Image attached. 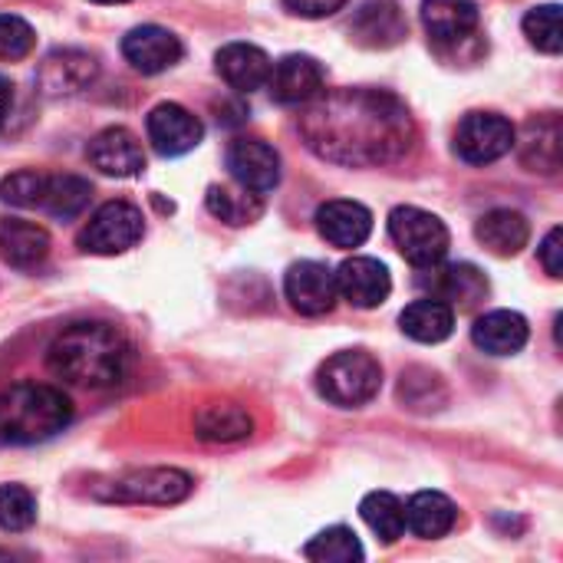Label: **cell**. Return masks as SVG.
Listing matches in <instances>:
<instances>
[{
    "instance_id": "1",
    "label": "cell",
    "mask_w": 563,
    "mask_h": 563,
    "mask_svg": "<svg viewBox=\"0 0 563 563\" xmlns=\"http://www.w3.org/2000/svg\"><path fill=\"white\" fill-rule=\"evenodd\" d=\"M303 135L317 155L340 165H386L416 142L409 109L376 89H343L303 115Z\"/></svg>"
},
{
    "instance_id": "2",
    "label": "cell",
    "mask_w": 563,
    "mask_h": 563,
    "mask_svg": "<svg viewBox=\"0 0 563 563\" xmlns=\"http://www.w3.org/2000/svg\"><path fill=\"white\" fill-rule=\"evenodd\" d=\"M46 363L53 376L82 386V389H109L129 376L132 346L122 330L99 320H82L66 327L46 350Z\"/></svg>"
},
{
    "instance_id": "3",
    "label": "cell",
    "mask_w": 563,
    "mask_h": 563,
    "mask_svg": "<svg viewBox=\"0 0 563 563\" xmlns=\"http://www.w3.org/2000/svg\"><path fill=\"white\" fill-rule=\"evenodd\" d=\"M73 419V402L46 383H20L0 393V445H40Z\"/></svg>"
},
{
    "instance_id": "4",
    "label": "cell",
    "mask_w": 563,
    "mask_h": 563,
    "mask_svg": "<svg viewBox=\"0 0 563 563\" xmlns=\"http://www.w3.org/2000/svg\"><path fill=\"white\" fill-rule=\"evenodd\" d=\"M383 366L366 350H343L330 356L317 373V389L327 402L340 409H360L379 396Z\"/></svg>"
},
{
    "instance_id": "5",
    "label": "cell",
    "mask_w": 563,
    "mask_h": 563,
    "mask_svg": "<svg viewBox=\"0 0 563 563\" xmlns=\"http://www.w3.org/2000/svg\"><path fill=\"white\" fill-rule=\"evenodd\" d=\"M389 234L399 254L416 267H432L449 254V228L432 211L402 205L389 214Z\"/></svg>"
},
{
    "instance_id": "6",
    "label": "cell",
    "mask_w": 563,
    "mask_h": 563,
    "mask_svg": "<svg viewBox=\"0 0 563 563\" xmlns=\"http://www.w3.org/2000/svg\"><path fill=\"white\" fill-rule=\"evenodd\" d=\"M145 234V221L142 211L129 201H106L102 208L92 211V218L82 224L79 231V247L86 254H125L129 247H135Z\"/></svg>"
},
{
    "instance_id": "7",
    "label": "cell",
    "mask_w": 563,
    "mask_h": 563,
    "mask_svg": "<svg viewBox=\"0 0 563 563\" xmlns=\"http://www.w3.org/2000/svg\"><path fill=\"white\" fill-rule=\"evenodd\" d=\"M191 495V478L178 468H142L109 482L99 498L119 505H178Z\"/></svg>"
},
{
    "instance_id": "8",
    "label": "cell",
    "mask_w": 563,
    "mask_h": 563,
    "mask_svg": "<svg viewBox=\"0 0 563 563\" xmlns=\"http://www.w3.org/2000/svg\"><path fill=\"white\" fill-rule=\"evenodd\" d=\"M515 125L498 112H468L455 132V152L468 165H488L515 148Z\"/></svg>"
},
{
    "instance_id": "9",
    "label": "cell",
    "mask_w": 563,
    "mask_h": 563,
    "mask_svg": "<svg viewBox=\"0 0 563 563\" xmlns=\"http://www.w3.org/2000/svg\"><path fill=\"white\" fill-rule=\"evenodd\" d=\"M290 307L303 317H323L336 307V274L320 261H300L284 277Z\"/></svg>"
},
{
    "instance_id": "10",
    "label": "cell",
    "mask_w": 563,
    "mask_h": 563,
    "mask_svg": "<svg viewBox=\"0 0 563 563\" xmlns=\"http://www.w3.org/2000/svg\"><path fill=\"white\" fill-rule=\"evenodd\" d=\"M323 66L307 53H290L271 66L267 89L280 106H307L323 92Z\"/></svg>"
},
{
    "instance_id": "11",
    "label": "cell",
    "mask_w": 563,
    "mask_h": 563,
    "mask_svg": "<svg viewBox=\"0 0 563 563\" xmlns=\"http://www.w3.org/2000/svg\"><path fill=\"white\" fill-rule=\"evenodd\" d=\"M333 274H336V294L356 310H376L393 294V277L386 264H379L376 257H350Z\"/></svg>"
},
{
    "instance_id": "12",
    "label": "cell",
    "mask_w": 563,
    "mask_h": 563,
    "mask_svg": "<svg viewBox=\"0 0 563 563\" xmlns=\"http://www.w3.org/2000/svg\"><path fill=\"white\" fill-rule=\"evenodd\" d=\"M426 274L419 277V287L429 290V297L449 303L452 310L462 307H475L478 300H485L488 294V280L478 267L472 264H432V267H422Z\"/></svg>"
},
{
    "instance_id": "13",
    "label": "cell",
    "mask_w": 563,
    "mask_h": 563,
    "mask_svg": "<svg viewBox=\"0 0 563 563\" xmlns=\"http://www.w3.org/2000/svg\"><path fill=\"white\" fill-rule=\"evenodd\" d=\"M228 168L238 185H244L257 195L274 191L280 181V155L264 139H247V135L234 139L228 145Z\"/></svg>"
},
{
    "instance_id": "14",
    "label": "cell",
    "mask_w": 563,
    "mask_h": 563,
    "mask_svg": "<svg viewBox=\"0 0 563 563\" xmlns=\"http://www.w3.org/2000/svg\"><path fill=\"white\" fill-rule=\"evenodd\" d=\"M205 135V125L198 115H191L178 102H162L148 112V142L155 145L158 155L175 158L191 152Z\"/></svg>"
},
{
    "instance_id": "15",
    "label": "cell",
    "mask_w": 563,
    "mask_h": 563,
    "mask_svg": "<svg viewBox=\"0 0 563 563\" xmlns=\"http://www.w3.org/2000/svg\"><path fill=\"white\" fill-rule=\"evenodd\" d=\"M86 158L92 168H99L102 175H112V178H132L145 168L142 142L122 125H112V129H102L99 135H92Z\"/></svg>"
},
{
    "instance_id": "16",
    "label": "cell",
    "mask_w": 563,
    "mask_h": 563,
    "mask_svg": "<svg viewBox=\"0 0 563 563\" xmlns=\"http://www.w3.org/2000/svg\"><path fill=\"white\" fill-rule=\"evenodd\" d=\"M99 76V63L96 56L82 53V49H53L43 63H40V89L46 96H76L82 89L92 86V79Z\"/></svg>"
},
{
    "instance_id": "17",
    "label": "cell",
    "mask_w": 563,
    "mask_h": 563,
    "mask_svg": "<svg viewBox=\"0 0 563 563\" xmlns=\"http://www.w3.org/2000/svg\"><path fill=\"white\" fill-rule=\"evenodd\" d=\"M122 53L132 63V69L155 76V73H165L168 66H175L181 59V40L172 30L148 23V26H135L122 40Z\"/></svg>"
},
{
    "instance_id": "18",
    "label": "cell",
    "mask_w": 563,
    "mask_h": 563,
    "mask_svg": "<svg viewBox=\"0 0 563 563\" xmlns=\"http://www.w3.org/2000/svg\"><path fill=\"white\" fill-rule=\"evenodd\" d=\"M350 33L360 46L386 49V46H396L409 33V23L396 0H369L350 20Z\"/></svg>"
},
{
    "instance_id": "19",
    "label": "cell",
    "mask_w": 563,
    "mask_h": 563,
    "mask_svg": "<svg viewBox=\"0 0 563 563\" xmlns=\"http://www.w3.org/2000/svg\"><path fill=\"white\" fill-rule=\"evenodd\" d=\"M317 231L333 247H360L373 234V214L360 201H327L317 208Z\"/></svg>"
},
{
    "instance_id": "20",
    "label": "cell",
    "mask_w": 563,
    "mask_h": 563,
    "mask_svg": "<svg viewBox=\"0 0 563 563\" xmlns=\"http://www.w3.org/2000/svg\"><path fill=\"white\" fill-rule=\"evenodd\" d=\"M218 73L221 79L238 89V92H254V89H264L267 86V76H271V56L254 46V43H228L218 49Z\"/></svg>"
},
{
    "instance_id": "21",
    "label": "cell",
    "mask_w": 563,
    "mask_h": 563,
    "mask_svg": "<svg viewBox=\"0 0 563 563\" xmlns=\"http://www.w3.org/2000/svg\"><path fill=\"white\" fill-rule=\"evenodd\" d=\"M472 340L492 356H515L528 343V320L515 310H492L475 320Z\"/></svg>"
},
{
    "instance_id": "22",
    "label": "cell",
    "mask_w": 563,
    "mask_h": 563,
    "mask_svg": "<svg viewBox=\"0 0 563 563\" xmlns=\"http://www.w3.org/2000/svg\"><path fill=\"white\" fill-rule=\"evenodd\" d=\"M49 254V234L20 218H0V257L20 271H33Z\"/></svg>"
},
{
    "instance_id": "23",
    "label": "cell",
    "mask_w": 563,
    "mask_h": 563,
    "mask_svg": "<svg viewBox=\"0 0 563 563\" xmlns=\"http://www.w3.org/2000/svg\"><path fill=\"white\" fill-rule=\"evenodd\" d=\"M422 23L435 43H462L478 26L475 0H422Z\"/></svg>"
},
{
    "instance_id": "24",
    "label": "cell",
    "mask_w": 563,
    "mask_h": 563,
    "mask_svg": "<svg viewBox=\"0 0 563 563\" xmlns=\"http://www.w3.org/2000/svg\"><path fill=\"white\" fill-rule=\"evenodd\" d=\"M478 241L498 254V257H515L525 251L528 238H531V228H528V218L521 211H511V208H495L488 211L478 228H475Z\"/></svg>"
},
{
    "instance_id": "25",
    "label": "cell",
    "mask_w": 563,
    "mask_h": 563,
    "mask_svg": "<svg viewBox=\"0 0 563 563\" xmlns=\"http://www.w3.org/2000/svg\"><path fill=\"white\" fill-rule=\"evenodd\" d=\"M251 429H254V419L234 402H208L195 416V435L214 445L241 442L251 435Z\"/></svg>"
},
{
    "instance_id": "26",
    "label": "cell",
    "mask_w": 563,
    "mask_h": 563,
    "mask_svg": "<svg viewBox=\"0 0 563 563\" xmlns=\"http://www.w3.org/2000/svg\"><path fill=\"white\" fill-rule=\"evenodd\" d=\"M459 521V508L442 492H419L406 508V528L426 541L445 538Z\"/></svg>"
},
{
    "instance_id": "27",
    "label": "cell",
    "mask_w": 563,
    "mask_h": 563,
    "mask_svg": "<svg viewBox=\"0 0 563 563\" xmlns=\"http://www.w3.org/2000/svg\"><path fill=\"white\" fill-rule=\"evenodd\" d=\"M399 323H402V333L416 343H442L455 330V310L435 297H426V300L409 303Z\"/></svg>"
},
{
    "instance_id": "28",
    "label": "cell",
    "mask_w": 563,
    "mask_h": 563,
    "mask_svg": "<svg viewBox=\"0 0 563 563\" xmlns=\"http://www.w3.org/2000/svg\"><path fill=\"white\" fill-rule=\"evenodd\" d=\"M521 162L531 172L554 175L561 168V122L558 115H538L525 129L521 142Z\"/></svg>"
},
{
    "instance_id": "29",
    "label": "cell",
    "mask_w": 563,
    "mask_h": 563,
    "mask_svg": "<svg viewBox=\"0 0 563 563\" xmlns=\"http://www.w3.org/2000/svg\"><path fill=\"white\" fill-rule=\"evenodd\" d=\"M92 201V185L79 175H46L40 191V208L59 221L79 218Z\"/></svg>"
},
{
    "instance_id": "30",
    "label": "cell",
    "mask_w": 563,
    "mask_h": 563,
    "mask_svg": "<svg viewBox=\"0 0 563 563\" xmlns=\"http://www.w3.org/2000/svg\"><path fill=\"white\" fill-rule=\"evenodd\" d=\"M208 211L214 218H221L224 224H251L264 214V201L257 191L244 188V185H211L208 188Z\"/></svg>"
},
{
    "instance_id": "31",
    "label": "cell",
    "mask_w": 563,
    "mask_h": 563,
    "mask_svg": "<svg viewBox=\"0 0 563 563\" xmlns=\"http://www.w3.org/2000/svg\"><path fill=\"white\" fill-rule=\"evenodd\" d=\"M360 515L373 528V534H379V541H386V544H396L406 534V505L389 492L366 495L360 505Z\"/></svg>"
},
{
    "instance_id": "32",
    "label": "cell",
    "mask_w": 563,
    "mask_h": 563,
    "mask_svg": "<svg viewBox=\"0 0 563 563\" xmlns=\"http://www.w3.org/2000/svg\"><path fill=\"white\" fill-rule=\"evenodd\" d=\"M303 558L317 563H356L366 558V551H363L356 531L336 525V528L320 531V534L303 548Z\"/></svg>"
},
{
    "instance_id": "33",
    "label": "cell",
    "mask_w": 563,
    "mask_h": 563,
    "mask_svg": "<svg viewBox=\"0 0 563 563\" xmlns=\"http://www.w3.org/2000/svg\"><path fill=\"white\" fill-rule=\"evenodd\" d=\"M525 36L531 40V46H538L548 56H558L563 49V26H561V7L558 3H541L534 10H528L525 16Z\"/></svg>"
},
{
    "instance_id": "34",
    "label": "cell",
    "mask_w": 563,
    "mask_h": 563,
    "mask_svg": "<svg viewBox=\"0 0 563 563\" xmlns=\"http://www.w3.org/2000/svg\"><path fill=\"white\" fill-rule=\"evenodd\" d=\"M36 521V498L20 485H0V531L20 534Z\"/></svg>"
},
{
    "instance_id": "35",
    "label": "cell",
    "mask_w": 563,
    "mask_h": 563,
    "mask_svg": "<svg viewBox=\"0 0 563 563\" xmlns=\"http://www.w3.org/2000/svg\"><path fill=\"white\" fill-rule=\"evenodd\" d=\"M33 43H36V33H33V26L23 16L0 13V59L16 63V59L30 56Z\"/></svg>"
},
{
    "instance_id": "36",
    "label": "cell",
    "mask_w": 563,
    "mask_h": 563,
    "mask_svg": "<svg viewBox=\"0 0 563 563\" xmlns=\"http://www.w3.org/2000/svg\"><path fill=\"white\" fill-rule=\"evenodd\" d=\"M43 178L40 172H13L0 181V201L16 205V208H40V191H43Z\"/></svg>"
},
{
    "instance_id": "37",
    "label": "cell",
    "mask_w": 563,
    "mask_h": 563,
    "mask_svg": "<svg viewBox=\"0 0 563 563\" xmlns=\"http://www.w3.org/2000/svg\"><path fill=\"white\" fill-rule=\"evenodd\" d=\"M541 264H544V271H548L554 280H561L563 277V231L561 228H551V231H548V238L541 241Z\"/></svg>"
},
{
    "instance_id": "38",
    "label": "cell",
    "mask_w": 563,
    "mask_h": 563,
    "mask_svg": "<svg viewBox=\"0 0 563 563\" xmlns=\"http://www.w3.org/2000/svg\"><path fill=\"white\" fill-rule=\"evenodd\" d=\"M284 7H287L294 16L323 20V16H333L336 10H343L346 0H284Z\"/></svg>"
},
{
    "instance_id": "39",
    "label": "cell",
    "mask_w": 563,
    "mask_h": 563,
    "mask_svg": "<svg viewBox=\"0 0 563 563\" xmlns=\"http://www.w3.org/2000/svg\"><path fill=\"white\" fill-rule=\"evenodd\" d=\"M10 106H13V82L7 76H0V129L10 115Z\"/></svg>"
},
{
    "instance_id": "40",
    "label": "cell",
    "mask_w": 563,
    "mask_h": 563,
    "mask_svg": "<svg viewBox=\"0 0 563 563\" xmlns=\"http://www.w3.org/2000/svg\"><path fill=\"white\" fill-rule=\"evenodd\" d=\"M92 3H129V0H92Z\"/></svg>"
}]
</instances>
